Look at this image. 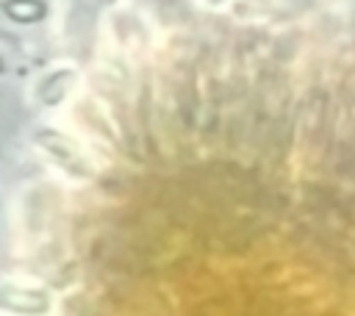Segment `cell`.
I'll list each match as a JSON object with an SVG mask.
<instances>
[{"mask_svg": "<svg viewBox=\"0 0 355 316\" xmlns=\"http://www.w3.org/2000/svg\"><path fill=\"white\" fill-rule=\"evenodd\" d=\"M3 14L14 22H39L47 17L44 0H3Z\"/></svg>", "mask_w": 355, "mask_h": 316, "instance_id": "2", "label": "cell"}, {"mask_svg": "<svg viewBox=\"0 0 355 316\" xmlns=\"http://www.w3.org/2000/svg\"><path fill=\"white\" fill-rule=\"evenodd\" d=\"M33 141L42 152H47L69 177L75 180H92L94 177V169H92V161L83 155V150L61 130L55 128H39L33 133Z\"/></svg>", "mask_w": 355, "mask_h": 316, "instance_id": "1", "label": "cell"}]
</instances>
